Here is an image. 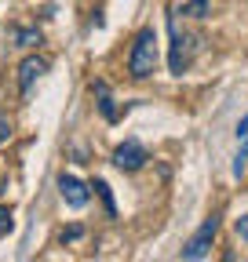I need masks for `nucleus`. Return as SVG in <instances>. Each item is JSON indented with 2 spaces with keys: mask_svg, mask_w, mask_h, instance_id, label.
Instances as JSON below:
<instances>
[{
  "mask_svg": "<svg viewBox=\"0 0 248 262\" xmlns=\"http://www.w3.org/2000/svg\"><path fill=\"white\" fill-rule=\"evenodd\" d=\"M153 70H157V29L142 26L128 51V73L135 80H146V77H153Z\"/></svg>",
  "mask_w": 248,
  "mask_h": 262,
  "instance_id": "nucleus-1",
  "label": "nucleus"
},
{
  "mask_svg": "<svg viewBox=\"0 0 248 262\" xmlns=\"http://www.w3.org/2000/svg\"><path fill=\"white\" fill-rule=\"evenodd\" d=\"M215 233H219V215H208L204 219V226L197 229V233L182 244V258L186 262H197V258H204L208 251H212V241H215Z\"/></svg>",
  "mask_w": 248,
  "mask_h": 262,
  "instance_id": "nucleus-2",
  "label": "nucleus"
},
{
  "mask_svg": "<svg viewBox=\"0 0 248 262\" xmlns=\"http://www.w3.org/2000/svg\"><path fill=\"white\" fill-rule=\"evenodd\" d=\"M168 33H172V55H168V66H172L175 77H182L186 66H190V37L179 29V18H175V15H168Z\"/></svg>",
  "mask_w": 248,
  "mask_h": 262,
  "instance_id": "nucleus-3",
  "label": "nucleus"
},
{
  "mask_svg": "<svg viewBox=\"0 0 248 262\" xmlns=\"http://www.w3.org/2000/svg\"><path fill=\"white\" fill-rule=\"evenodd\" d=\"M146 160H150V153H146V146H142L139 139H124V142L113 149V164H117L120 171H139Z\"/></svg>",
  "mask_w": 248,
  "mask_h": 262,
  "instance_id": "nucleus-4",
  "label": "nucleus"
},
{
  "mask_svg": "<svg viewBox=\"0 0 248 262\" xmlns=\"http://www.w3.org/2000/svg\"><path fill=\"white\" fill-rule=\"evenodd\" d=\"M48 73V58L44 55H26L22 66H18V91L22 98H29V91H33V84Z\"/></svg>",
  "mask_w": 248,
  "mask_h": 262,
  "instance_id": "nucleus-5",
  "label": "nucleus"
},
{
  "mask_svg": "<svg viewBox=\"0 0 248 262\" xmlns=\"http://www.w3.org/2000/svg\"><path fill=\"white\" fill-rule=\"evenodd\" d=\"M58 193H62V201H66L70 208H77V211L88 204V186L77 175H58Z\"/></svg>",
  "mask_w": 248,
  "mask_h": 262,
  "instance_id": "nucleus-6",
  "label": "nucleus"
},
{
  "mask_svg": "<svg viewBox=\"0 0 248 262\" xmlns=\"http://www.w3.org/2000/svg\"><path fill=\"white\" fill-rule=\"evenodd\" d=\"M248 168V117L237 124V153H234V179H241Z\"/></svg>",
  "mask_w": 248,
  "mask_h": 262,
  "instance_id": "nucleus-7",
  "label": "nucleus"
},
{
  "mask_svg": "<svg viewBox=\"0 0 248 262\" xmlns=\"http://www.w3.org/2000/svg\"><path fill=\"white\" fill-rule=\"evenodd\" d=\"M91 91H95V98H99L102 117L113 124V120H117V102H113V95H110V84H106V80H95V84H91Z\"/></svg>",
  "mask_w": 248,
  "mask_h": 262,
  "instance_id": "nucleus-8",
  "label": "nucleus"
},
{
  "mask_svg": "<svg viewBox=\"0 0 248 262\" xmlns=\"http://www.w3.org/2000/svg\"><path fill=\"white\" fill-rule=\"evenodd\" d=\"M11 40H15L18 48H40V44H44L40 29H22V26H15V29H11Z\"/></svg>",
  "mask_w": 248,
  "mask_h": 262,
  "instance_id": "nucleus-9",
  "label": "nucleus"
},
{
  "mask_svg": "<svg viewBox=\"0 0 248 262\" xmlns=\"http://www.w3.org/2000/svg\"><path fill=\"white\" fill-rule=\"evenodd\" d=\"M11 226H15L11 208H8V204H0V237H8V233H11Z\"/></svg>",
  "mask_w": 248,
  "mask_h": 262,
  "instance_id": "nucleus-10",
  "label": "nucleus"
},
{
  "mask_svg": "<svg viewBox=\"0 0 248 262\" xmlns=\"http://www.w3.org/2000/svg\"><path fill=\"white\" fill-rule=\"evenodd\" d=\"M95 189H99V196H102V201H106V215L113 219V215H117V208H113V196H110V186H106L102 179H95Z\"/></svg>",
  "mask_w": 248,
  "mask_h": 262,
  "instance_id": "nucleus-11",
  "label": "nucleus"
},
{
  "mask_svg": "<svg viewBox=\"0 0 248 262\" xmlns=\"http://www.w3.org/2000/svg\"><path fill=\"white\" fill-rule=\"evenodd\" d=\"M182 15H190V18H204V15H208V0H194L190 8H182Z\"/></svg>",
  "mask_w": 248,
  "mask_h": 262,
  "instance_id": "nucleus-12",
  "label": "nucleus"
},
{
  "mask_svg": "<svg viewBox=\"0 0 248 262\" xmlns=\"http://www.w3.org/2000/svg\"><path fill=\"white\" fill-rule=\"evenodd\" d=\"M234 233H237L241 241H248V215H241V219L234 222Z\"/></svg>",
  "mask_w": 248,
  "mask_h": 262,
  "instance_id": "nucleus-13",
  "label": "nucleus"
},
{
  "mask_svg": "<svg viewBox=\"0 0 248 262\" xmlns=\"http://www.w3.org/2000/svg\"><path fill=\"white\" fill-rule=\"evenodd\" d=\"M8 139H11V120L0 117V142H8Z\"/></svg>",
  "mask_w": 248,
  "mask_h": 262,
  "instance_id": "nucleus-14",
  "label": "nucleus"
},
{
  "mask_svg": "<svg viewBox=\"0 0 248 262\" xmlns=\"http://www.w3.org/2000/svg\"><path fill=\"white\" fill-rule=\"evenodd\" d=\"M80 233H84V229H80V226H70V229H66V233H62V241H77Z\"/></svg>",
  "mask_w": 248,
  "mask_h": 262,
  "instance_id": "nucleus-15",
  "label": "nucleus"
}]
</instances>
